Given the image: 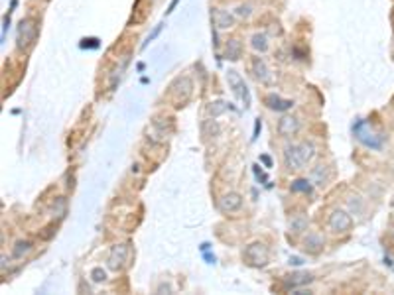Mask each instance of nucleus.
<instances>
[{"label":"nucleus","instance_id":"obj_1","mask_svg":"<svg viewBox=\"0 0 394 295\" xmlns=\"http://www.w3.org/2000/svg\"><path fill=\"white\" fill-rule=\"evenodd\" d=\"M315 156V146L312 142H302L298 146H288L284 152V162L288 170H304Z\"/></svg>","mask_w":394,"mask_h":295},{"label":"nucleus","instance_id":"obj_2","mask_svg":"<svg viewBox=\"0 0 394 295\" xmlns=\"http://www.w3.org/2000/svg\"><path fill=\"white\" fill-rule=\"evenodd\" d=\"M353 132H355L357 140H359L363 146L370 148V150H380V148H382L384 136H380V134H376L372 128H368V124H367L365 120H359V122L353 126Z\"/></svg>","mask_w":394,"mask_h":295},{"label":"nucleus","instance_id":"obj_3","mask_svg":"<svg viewBox=\"0 0 394 295\" xmlns=\"http://www.w3.org/2000/svg\"><path fill=\"white\" fill-rule=\"evenodd\" d=\"M38 32H40V30H38V22H36V20H32V18L20 20L18 32H16V46H18L20 49L30 48V46L36 42Z\"/></svg>","mask_w":394,"mask_h":295},{"label":"nucleus","instance_id":"obj_4","mask_svg":"<svg viewBox=\"0 0 394 295\" xmlns=\"http://www.w3.org/2000/svg\"><path fill=\"white\" fill-rule=\"evenodd\" d=\"M268 256H270V252H268V246L264 242H252L244 248V260L254 268L266 266Z\"/></svg>","mask_w":394,"mask_h":295},{"label":"nucleus","instance_id":"obj_5","mask_svg":"<svg viewBox=\"0 0 394 295\" xmlns=\"http://www.w3.org/2000/svg\"><path fill=\"white\" fill-rule=\"evenodd\" d=\"M227 81H229V87L233 89V93L242 100L244 108H248L250 106V93H248V87H246L244 79L235 69H229L227 71Z\"/></svg>","mask_w":394,"mask_h":295},{"label":"nucleus","instance_id":"obj_6","mask_svg":"<svg viewBox=\"0 0 394 295\" xmlns=\"http://www.w3.org/2000/svg\"><path fill=\"white\" fill-rule=\"evenodd\" d=\"M193 93V83L189 77H180L174 81L172 85V98L176 102V106H184V102H187V98Z\"/></svg>","mask_w":394,"mask_h":295},{"label":"nucleus","instance_id":"obj_7","mask_svg":"<svg viewBox=\"0 0 394 295\" xmlns=\"http://www.w3.org/2000/svg\"><path fill=\"white\" fill-rule=\"evenodd\" d=\"M329 228H331V232H335V234H347V232L353 228V219L349 217V213L337 209V211H333L331 217H329Z\"/></svg>","mask_w":394,"mask_h":295},{"label":"nucleus","instance_id":"obj_8","mask_svg":"<svg viewBox=\"0 0 394 295\" xmlns=\"http://www.w3.org/2000/svg\"><path fill=\"white\" fill-rule=\"evenodd\" d=\"M126 258H128V246L126 244H116L112 246L108 258H106V268L112 270V271H118L124 268L126 264Z\"/></svg>","mask_w":394,"mask_h":295},{"label":"nucleus","instance_id":"obj_9","mask_svg":"<svg viewBox=\"0 0 394 295\" xmlns=\"http://www.w3.org/2000/svg\"><path fill=\"white\" fill-rule=\"evenodd\" d=\"M298 130H300V120H298L296 116L286 114V116L280 118V122H278V134H280V136L290 138V136H296Z\"/></svg>","mask_w":394,"mask_h":295},{"label":"nucleus","instance_id":"obj_10","mask_svg":"<svg viewBox=\"0 0 394 295\" xmlns=\"http://www.w3.org/2000/svg\"><path fill=\"white\" fill-rule=\"evenodd\" d=\"M242 207V197L238 193H227L219 199V209L223 213H235Z\"/></svg>","mask_w":394,"mask_h":295},{"label":"nucleus","instance_id":"obj_11","mask_svg":"<svg viewBox=\"0 0 394 295\" xmlns=\"http://www.w3.org/2000/svg\"><path fill=\"white\" fill-rule=\"evenodd\" d=\"M264 104H266L270 110L286 112V110H290V108L294 106V100H290V98H282V97H278V95H268V97L264 98Z\"/></svg>","mask_w":394,"mask_h":295},{"label":"nucleus","instance_id":"obj_12","mask_svg":"<svg viewBox=\"0 0 394 295\" xmlns=\"http://www.w3.org/2000/svg\"><path fill=\"white\" fill-rule=\"evenodd\" d=\"M252 71H254V77H256L260 83H270V81H272V75H270V71H268L264 59L254 57V59H252Z\"/></svg>","mask_w":394,"mask_h":295},{"label":"nucleus","instance_id":"obj_13","mask_svg":"<svg viewBox=\"0 0 394 295\" xmlns=\"http://www.w3.org/2000/svg\"><path fill=\"white\" fill-rule=\"evenodd\" d=\"M213 22H215V26L219 30H229V28L235 26V18L227 10H219V8L213 10Z\"/></svg>","mask_w":394,"mask_h":295},{"label":"nucleus","instance_id":"obj_14","mask_svg":"<svg viewBox=\"0 0 394 295\" xmlns=\"http://www.w3.org/2000/svg\"><path fill=\"white\" fill-rule=\"evenodd\" d=\"M314 281V275L312 273H292L288 279H286V287H290L292 291L294 289H298V287H302V285H308V283H312Z\"/></svg>","mask_w":394,"mask_h":295},{"label":"nucleus","instance_id":"obj_15","mask_svg":"<svg viewBox=\"0 0 394 295\" xmlns=\"http://www.w3.org/2000/svg\"><path fill=\"white\" fill-rule=\"evenodd\" d=\"M225 55H227V59H231V61L240 59V55H242V44H240L236 38L229 40V42H227V48H225Z\"/></svg>","mask_w":394,"mask_h":295},{"label":"nucleus","instance_id":"obj_16","mask_svg":"<svg viewBox=\"0 0 394 295\" xmlns=\"http://www.w3.org/2000/svg\"><path fill=\"white\" fill-rule=\"evenodd\" d=\"M304 248L312 254H317L321 248H323V238L319 234H308L306 242H304Z\"/></svg>","mask_w":394,"mask_h":295},{"label":"nucleus","instance_id":"obj_17","mask_svg":"<svg viewBox=\"0 0 394 295\" xmlns=\"http://www.w3.org/2000/svg\"><path fill=\"white\" fill-rule=\"evenodd\" d=\"M227 108H231L229 102H225V100H213V102H209V106H207V114L213 116V118H217V116H221Z\"/></svg>","mask_w":394,"mask_h":295},{"label":"nucleus","instance_id":"obj_18","mask_svg":"<svg viewBox=\"0 0 394 295\" xmlns=\"http://www.w3.org/2000/svg\"><path fill=\"white\" fill-rule=\"evenodd\" d=\"M250 46H252L256 51L264 53V51H268V38H266L264 34H254L252 40H250Z\"/></svg>","mask_w":394,"mask_h":295},{"label":"nucleus","instance_id":"obj_19","mask_svg":"<svg viewBox=\"0 0 394 295\" xmlns=\"http://www.w3.org/2000/svg\"><path fill=\"white\" fill-rule=\"evenodd\" d=\"M290 189H292L294 193H306V195H312V193H314L312 181H308V179H296Z\"/></svg>","mask_w":394,"mask_h":295},{"label":"nucleus","instance_id":"obj_20","mask_svg":"<svg viewBox=\"0 0 394 295\" xmlns=\"http://www.w3.org/2000/svg\"><path fill=\"white\" fill-rule=\"evenodd\" d=\"M126 65H128V57H124V59H122V63H120V65H118V67L112 71V75H110V81H108V89H110V91H112V89L116 87V83L120 81V77H122V71L126 69Z\"/></svg>","mask_w":394,"mask_h":295},{"label":"nucleus","instance_id":"obj_21","mask_svg":"<svg viewBox=\"0 0 394 295\" xmlns=\"http://www.w3.org/2000/svg\"><path fill=\"white\" fill-rule=\"evenodd\" d=\"M327 170H325V166H317L314 172H312V181L315 183V185H323L325 181H327Z\"/></svg>","mask_w":394,"mask_h":295},{"label":"nucleus","instance_id":"obj_22","mask_svg":"<svg viewBox=\"0 0 394 295\" xmlns=\"http://www.w3.org/2000/svg\"><path fill=\"white\" fill-rule=\"evenodd\" d=\"M30 250H32V242H30V240H18L12 254H14V258H24Z\"/></svg>","mask_w":394,"mask_h":295},{"label":"nucleus","instance_id":"obj_23","mask_svg":"<svg viewBox=\"0 0 394 295\" xmlns=\"http://www.w3.org/2000/svg\"><path fill=\"white\" fill-rule=\"evenodd\" d=\"M306 226H308V219L306 217H298V219H294L292 222H290V230L292 232H302V230H306Z\"/></svg>","mask_w":394,"mask_h":295},{"label":"nucleus","instance_id":"obj_24","mask_svg":"<svg viewBox=\"0 0 394 295\" xmlns=\"http://www.w3.org/2000/svg\"><path fill=\"white\" fill-rule=\"evenodd\" d=\"M91 279H93L95 283H103V281L106 279V271H105L103 268H93V270H91Z\"/></svg>","mask_w":394,"mask_h":295},{"label":"nucleus","instance_id":"obj_25","mask_svg":"<svg viewBox=\"0 0 394 295\" xmlns=\"http://www.w3.org/2000/svg\"><path fill=\"white\" fill-rule=\"evenodd\" d=\"M83 49H97L99 46H101V42L97 40V38H85V40H81V44H79Z\"/></svg>","mask_w":394,"mask_h":295},{"label":"nucleus","instance_id":"obj_26","mask_svg":"<svg viewBox=\"0 0 394 295\" xmlns=\"http://www.w3.org/2000/svg\"><path fill=\"white\" fill-rule=\"evenodd\" d=\"M162 26H164V24H158V26H156V28H154V30H152V34H150V36H148V38H146V42H144V44H142V48H146V46H148V44H150V42H154V40H156V38H158V36H160V32H162Z\"/></svg>","mask_w":394,"mask_h":295},{"label":"nucleus","instance_id":"obj_27","mask_svg":"<svg viewBox=\"0 0 394 295\" xmlns=\"http://www.w3.org/2000/svg\"><path fill=\"white\" fill-rule=\"evenodd\" d=\"M10 16H12V12L8 10V12L4 14V22H2V44H4V40H6V32H8V28H10Z\"/></svg>","mask_w":394,"mask_h":295},{"label":"nucleus","instance_id":"obj_28","mask_svg":"<svg viewBox=\"0 0 394 295\" xmlns=\"http://www.w3.org/2000/svg\"><path fill=\"white\" fill-rule=\"evenodd\" d=\"M53 234H55V224H50V226L44 228V232L40 234V238H42V240H50Z\"/></svg>","mask_w":394,"mask_h":295},{"label":"nucleus","instance_id":"obj_29","mask_svg":"<svg viewBox=\"0 0 394 295\" xmlns=\"http://www.w3.org/2000/svg\"><path fill=\"white\" fill-rule=\"evenodd\" d=\"M349 207L355 211V213H361L363 211V207H361V201H359V197H351L349 199Z\"/></svg>","mask_w":394,"mask_h":295},{"label":"nucleus","instance_id":"obj_30","mask_svg":"<svg viewBox=\"0 0 394 295\" xmlns=\"http://www.w3.org/2000/svg\"><path fill=\"white\" fill-rule=\"evenodd\" d=\"M236 14H238V16H242V18H248V16H250V6H248V4H242V6H238V8H236Z\"/></svg>","mask_w":394,"mask_h":295},{"label":"nucleus","instance_id":"obj_31","mask_svg":"<svg viewBox=\"0 0 394 295\" xmlns=\"http://www.w3.org/2000/svg\"><path fill=\"white\" fill-rule=\"evenodd\" d=\"M260 162H262V164H264V166H266V168H268V170H270V168H272V160H270V158H268V156H260Z\"/></svg>","mask_w":394,"mask_h":295},{"label":"nucleus","instance_id":"obj_32","mask_svg":"<svg viewBox=\"0 0 394 295\" xmlns=\"http://www.w3.org/2000/svg\"><path fill=\"white\" fill-rule=\"evenodd\" d=\"M164 291H166V293H170V291H172V287H170L168 283H162V285L158 287V293H164Z\"/></svg>","mask_w":394,"mask_h":295},{"label":"nucleus","instance_id":"obj_33","mask_svg":"<svg viewBox=\"0 0 394 295\" xmlns=\"http://www.w3.org/2000/svg\"><path fill=\"white\" fill-rule=\"evenodd\" d=\"M258 130H260V120H256V124H254V134H252V140H256V136H258Z\"/></svg>","mask_w":394,"mask_h":295},{"label":"nucleus","instance_id":"obj_34","mask_svg":"<svg viewBox=\"0 0 394 295\" xmlns=\"http://www.w3.org/2000/svg\"><path fill=\"white\" fill-rule=\"evenodd\" d=\"M178 2H180V0H172V4H170V8H168V10H166V14H172V12H174V8H176V4H178Z\"/></svg>","mask_w":394,"mask_h":295},{"label":"nucleus","instance_id":"obj_35","mask_svg":"<svg viewBox=\"0 0 394 295\" xmlns=\"http://www.w3.org/2000/svg\"><path fill=\"white\" fill-rule=\"evenodd\" d=\"M203 258H205L209 264H213V262H215V256H211V254H203Z\"/></svg>","mask_w":394,"mask_h":295},{"label":"nucleus","instance_id":"obj_36","mask_svg":"<svg viewBox=\"0 0 394 295\" xmlns=\"http://www.w3.org/2000/svg\"><path fill=\"white\" fill-rule=\"evenodd\" d=\"M290 264H296V266H300V264H302V260H300V258H290Z\"/></svg>","mask_w":394,"mask_h":295},{"label":"nucleus","instance_id":"obj_37","mask_svg":"<svg viewBox=\"0 0 394 295\" xmlns=\"http://www.w3.org/2000/svg\"><path fill=\"white\" fill-rule=\"evenodd\" d=\"M199 248H201V252H207V250H209V244H207V242H203Z\"/></svg>","mask_w":394,"mask_h":295}]
</instances>
